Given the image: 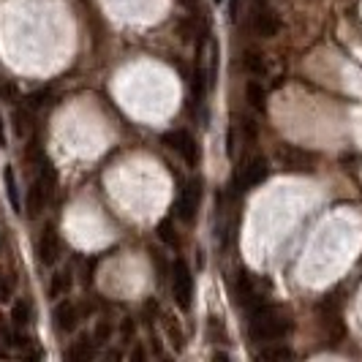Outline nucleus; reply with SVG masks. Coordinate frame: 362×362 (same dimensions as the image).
<instances>
[{
	"instance_id": "6e6552de",
	"label": "nucleus",
	"mask_w": 362,
	"mask_h": 362,
	"mask_svg": "<svg viewBox=\"0 0 362 362\" xmlns=\"http://www.w3.org/2000/svg\"><path fill=\"white\" fill-rule=\"evenodd\" d=\"M251 28L256 30V36L262 38H272L281 33V28H284V22L278 14H272L267 8H262V11H256V17L251 19Z\"/></svg>"
},
{
	"instance_id": "dca6fc26",
	"label": "nucleus",
	"mask_w": 362,
	"mask_h": 362,
	"mask_svg": "<svg viewBox=\"0 0 362 362\" xmlns=\"http://www.w3.org/2000/svg\"><path fill=\"white\" fill-rule=\"evenodd\" d=\"M11 319H14V325L17 327L28 325V322H30V303H28V300L14 303V308H11Z\"/></svg>"
},
{
	"instance_id": "393cba45",
	"label": "nucleus",
	"mask_w": 362,
	"mask_h": 362,
	"mask_svg": "<svg viewBox=\"0 0 362 362\" xmlns=\"http://www.w3.org/2000/svg\"><path fill=\"white\" fill-rule=\"evenodd\" d=\"M216 3H223V0H216Z\"/></svg>"
},
{
	"instance_id": "39448f33",
	"label": "nucleus",
	"mask_w": 362,
	"mask_h": 362,
	"mask_svg": "<svg viewBox=\"0 0 362 362\" xmlns=\"http://www.w3.org/2000/svg\"><path fill=\"white\" fill-rule=\"evenodd\" d=\"M235 291H237V303L243 305V308H256L259 303H264V297H262V291L256 286V278L251 272H237L235 278Z\"/></svg>"
},
{
	"instance_id": "f3484780",
	"label": "nucleus",
	"mask_w": 362,
	"mask_h": 362,
	"mask_svg": "<svg viewBox=\"0 0 362 362\" xmlns=\"http://www.w3.org/2000/svg\"><path fill=\"white\" fill-rule=\"evenodd\" d=\"M243 66H245V71L248 74H264V60H262V54L259 52H245Z\"/></svg>"
},
{
	"instance_id": "6ab92c4d",
	"label": "nucleus",
	"mask_w": 362,
	"mask_h": 362,
	"mask_svg": "<svg viewBox=\"0 0 362 362\" xmlns=\"http://www.w3.org/2000/svg\"><path fill=\"white\" fill-rule=\"evenodd\" d=\"M204 88H207L204 71L197 69V76H194V104H197V107H202V101H204Z\"/></svg>"
},
{
	"instance_id": "f03ea898",
	"label": "nucleus",
	"mask_w": 362,
	"mask_h": 362,
	"mask_svg": "<svg viewBox=\"0 0 362 362\" xmlns=\"http://www.w3.org/2000/svg\"><path fill=\"white\" fill-rule=\"evenodd\" d=\"M172 289H175V300H177V305L182 310H188L194 305V275L188 270V264L177 259L175 262V267H172Z\"/></svg>"
},
{
	"instance_id": "2eb2a0df",
	"label": "nucleus",
	"mask_w": 362,
	"mask_h": 362,
	"mask_svg": "<svg viewBox=\"0 0 362 362\" xmlns=\"http://www.w3.org/2000/svg\"><path fill=\"white\" fill-rule=\"evenodd\" d=\"M95 357V344L90 338H85L82 344H76L74 349H69V360H79V362H88Z\"/></svg>"
},
{
	"instance_id": "412c9836",
	"label": "nucleus",
	"mask_w": 362,
	"mask_h": 362,
	"mask_svg": "<svg viewBox=\"0 0 362 362\" xmlns=\"http://www.w3.org/2000/svg\"><path fill=\"white\" fill-rule=\"evenodd\" d=\"M14 120H17V134L19 136H25V134L30 131V115H28L25 109H19L17 115H14Z\"/></svg>"
},
{
	"instance_id": "a211bd4d",
	"label": "nucleus",
	"mask_w": 362,
	"mask_h": 362,
	"mask_svg": "<svg viewBox=\"0 0 362 362\" xmlns=\"http://www.w3.org/2000/svg\"><path fill=\"white\" fill-rule=\"evenodd\" d=\"M71 286V278H69V272H60V275H54L52 278V286H49V294L57 297V294H66Z\"/></svg>"
},
{
	"instance_id": "0eeeda50",
	"label": "nucleus",
	"mask_w": 362,
	"mask_h": 362,
	"mask_svg": "<svg viewBox=\"0 0 362 362\" xmlns=\"http://www.w3.org/2000/svg\"><path fill=\"white\" fill-rule=\"evenodd\" d=\"M281 161H284V166H286L289 172H310V169H313V156L291 145L281 147Z\"/></svg>"
},
{
	"instance_id": "aec40b11",
	"label": "nucleus",
	"mask_w": 362,
	"mask_h": 362,
	"mask_svg": "<svg viewBox=\"0 0 362 362\" xmlns=\"http://www.w3.org/2000/svg\"><path fill=\"white\" fill-rule=\"evenodd\" d=\"M158 237H161L163 243H169L172 248H177V237H175V229H172L169 221H161V223H158Z\"/></svg>"
},
{
	"instance_id": "9b49d317",
	"label": "nucleus",
	"mask_w": 362,
	"mask_h": 362,
	"mask_svg": "<svg viewBox=\"0 0 362 362\" xmlns=\"http://www.w3.org/2000/svg\"><path fill=\"white\" fill-rule=\"evenodd\" d=\"M47 199H49V191L44 188V182L36 180L30 185V191H28V213H30V216H38V213L44 210Z\"/></svg>"
},
{
	"instance_id": "4468645a",
	"label": "nucleus",
	"mask_w": 362,
	"mask_h": 362,
	"mask_svg": "<svg viewBox=\"0 0 362 362\" xmlns=\"http://www.w3.org/2000/svg\"><path fill=\"white\" fill-rule=\"evenodd\" d=\"M259 360L264 362H289L294 360V351L286 346H270V349H262L259 351Z\"/></svg>"
},
{
	"instance_id": "1a4fd4ad",
	"label": "nucleus",
	"mask_w": 362,
	"mask_h": 362,
	"mask_svg": "<svg viewBox=\"0 0 362 362\" xmlns=\"http://www.w3.org/2000/svg\"><path fill=\"white\" fill-rule=\"evenodd\" d=\"M57 256H60V240L54 235V229H44V235L38 240V259L44 262V264H54L57 262Z\"/></svg>"
},
{
	"instance_id": "ddd939ff",
	"label": "nucleus",
	"mask_w": 362,
	"mask_h": 362,
	"mask_svg": "<svg viewBox=\"0 0 362 362\" xmlns=\"http://www.w3.org/2000/svg\"><path fill=\"white\" fill-rule=\"evenodd\" d=\"M3 180H6V194H8V202H11V207L22 213V199H19V188H17V177H14V169L11 166H6V172H3Z\"/></svg>"
},
{
	"instance_id": "9d476101",
	"label": "nucleus",
	"mask_w": 362,
	"mask_h": 362,
	"mask_svg": "<svg viewBox=\"0 0 362 362\" xmlns=\"http://www.w3.org/2000/svg\"><path fill=\"white\" fill-rule=\"evenodd\" d=\"M76 325H79V310L74 308L69 300H63V303L54 308V327H57L60 332H71Z\"/></svg>"
},
{
	"instance_id": "4be33fe9",
	"label": "nucleus",
	"mask_w": 362,
	"mask_h": 362,
	"mask_svg": "<svg viewBox=\"0 0 362 362\" xmlns=\"http://www.w3.org/2000/svg\"><path fill=\"white\" fill-rule=\"evenodd\" d=\"M109 335H112V327H109L107 322H101V325L95 327V335H93V344H95V346L107 344V341H109Z\"/></svg>"
},
{
	"instance_id": "20e7f679",
	"label": "nucleus",
	"mask_w": 362,
	"mask_h": 362,
	"mask_svg": "<svg viewBox=\"0 0 362 362\" xmlns=\"http://www.w3.org/2000/svg\"><path fill=\"white\" fill-rule=\"evenodd\" d=\"M163 145H169L188 163L199 161V145H197L194 134H188V131H169V134H163Z\"/></svg>"
},
{
	"instance_id": "f257e3e1",
	"label": "nucleus",
	"mask_w": 362,
	"mask_h": 362,
	"mask_svg": "<svg viewBox=\"0 0 362 362\" xmlns=\"http://www.w3.org/2000/svg\"><path fill=\"white\" fill-rule=\"evenodd\" d=\"M291 319L286 313L270 305V303H259L256 308L248 310V335L251 341L259 344H275L281 338H286L291 332Z\"/></svg>"
},
{
	"instance_id": "5701e85b",
	"label": "nucleus",
	"mask_w": 362,
	"mask_h": 362,
	"mask_svg": "<svg viewBox=\"0 0 362 362\" xmlns=\"http://www.w3.org/2000/svg\"><path fill=\"white\" fill-rule=\"evenodd\" d=\"M47 101H49V90H38V93H30V95H28V107L30 109L44 107Z\"/></svg>"
},
{
	"instance_id": "b1692460",
	"label": "nucleus",
	"mask_w": 362,
	"mask_h": 362,
	"mask_svg": "<svg viewBox=\"0 0 362 362\" xmlns=\"http://www.w3.org/2000/svg\"><path fill=\"white\" fill-rule=\"evenodd\" d=\"M8 294H11V289H8V284L0 278V300H8Z\"/></svg>"
},
{
	"instance_id": "f8f14e48",
	"label": "nucleus",
	"mask_w": 362,
	"mask_h": 362,
	"mask_svg": "<svg viewBox=\"0 0 362 362\" xmlns=\"http://www.w3.org/2000/svg\"><path fill=\"white\" fill-rule=\"evenodd\" d=\"M245 98H248V104L254 109H259V112L267 109V93H264V88H262L259 82H248V85H245Z\"/></svg>"
},
{
	"instance_id": "7ed1b4c3",
	"label": "nucleus",
	"mask_w": 362,
	"mask_h": 362,
	"mask_svg": "<svg viewBox=\"0 0 362 362\" xmlns=\"http://www.w3.org/2000/svg\"><path fill=\"white\" fill-rule=\"evenodd\" d=\"M267 172H270V163L264 161V158H254V161H245L240 169H237L235 175V188L237 191H248V188H254L259 182L267 177Z\"/></svg>"
},
{
	"instance_id": "423d86ee",
	"label": "nucleus",
	"mask_w": 362,
	"mask_h": 362,
	"mask_svg": "<svg viewBox=\"0 0 362 362\" xmlns=\"http://www.w3.org/2000/svg\"><path fill=\"white\" fill-rule=\"evenodd\" d=\"M199 204H202V185L197 180L185 182L180 191V199H177V216L182 221H194L197 213H199Z\"/></svg>"
}]
</instances>
